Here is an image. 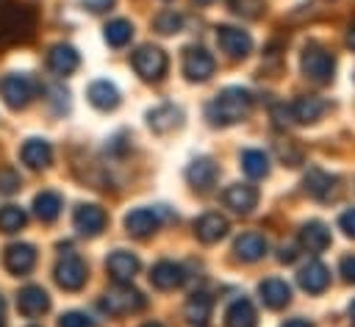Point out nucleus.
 Returning <instances> with one entry per match:
<instances>
[{
    "label": "nucleus",
    "instance_id": "6e6552de",
    "mask_svg": "<svg viewBox=\"0 0 355 327\" xmlns=\"http://www.w3.org/2000/svg\"><path fill=\"white\" fill-rule=\"evenodd\" d=\"M216 44H219V50H222L227 58L241 61V58H247L250 50H252V36H250L247 30H241V28L219 25V28H216Z\"/></svg>",
    "mask_w": 355,
    "mask_h": 327
},
{
    "label": "nucleus",
    "instance_id": "bb28decb",
    "mask_svg": "<svg viewBox=\"0 0 355 327\" xmlns=\"http://www.w3.org/2000/svg\"><path fill=\"white\" fill-rule=\"evenodd\" d=\"M300 247L308 252H322L330 247V230L322 222H308L300 230Z\"/></svg>",
    "mask_w": 355,
    "mask_h": 327
},
{
    "label": "nucleus",
    "instance_id": "7ed1b4c3",
    "mask_svg": "<svg viewBox=\"0 0 355 327\" xmlns=\"http://www.w3.org/2000/svg\"><path fill=\"white\" fill-rule=\"evenodd\" d=\"M103 310H108L111 316H125V313H136L144 308V297L141 291H136L130 283H116L114 288H108L103 294Z\"/></svg>",
    "mask_w": 355,
    "mask_h": 327
},
{
    "label": "nucleus",
    "instance_id": "2eb2a0df",
    "mask_svg": "<svg viewBox=\"0 0 355 327\" xmlns=\"http://www.w3.org/2000/svg\"><path fill=\"white\" fill-rule=\"evenodd\" d=\"M222 200H225V205H227L230 211H236V213H250V211L258 205V188L250 186V183H233V186L225 188Z\"/></svg>",
    "mask_w": 355,
    "mask_h": 327
},
{
    "label": "nucleus",
    "instance_id": "f704fd0d",
    "mask_svg": "<svg viewBox=\"0 0 355 327\" xmlns=\"http://www.w3.org/2000/svg\"><path fill=\"white\" fill-rule=\"evenodd\" d=\"M153 28H155L158 33H164V36L178 33V30L183 28V17H180L178 11H172V8L158 11V14H155V19H153Z\"/></svg>",
    "mask_w": 355,
    "mask_h": 327
},
{
    "label": "nucleus",
    "instance_id": "f03ea898",
    "mask_svg": "<svg viewBox=\"0 0 355 327\" xmlns=\"http://www.w3.org/2000/svg\"><path fill=\"white\" fill-rule=\"evenodd\" d=\"M33 94H36V80L31 75H25V72H8V75L0 78V97H3V103L8 108H14V111L25 108L33 100Z\"/></svg>",
    "mask_w": 355,
    "mask_h": 327
},
{
    "label": "nucleus",
    "instance_id": "a878e982",
    "mask_svg": "<svg viewBox=\"0 0 355 327\" xmlns=\"http://www.w3.org/2000/svg\"><path fill=\"white\" fill-rule=\"evenodd\" d=\"M86 97H89V103H92L97 111H114V108L119 105V91H116V86L108 83V80H94V83L89 86V91H86Z\"/></svg>",
    "mask_w": 355,
    "mask_h": 327
},
{
    "label": "nucleus",
    "instance_id": "c9c22d12",
    "mask_svg": "<svg viewBox=\"0 0 355 327\" xmlns=\"http://www.w3.org/2000/svg\"><path fill=\"white\" fill-rule=\"evenodd\" d=\"M227 6H230L233 14H239L244 19H258L263 14V8H266L263 0H227Z\"/></svg>",
    "mask_w": 355,
    "mask_h": 327
},
{
    "label": "nucleus",
    "instance_id": "1a4fd4ad",
    "mask_svg": "<svg viewBox=\"0 0 355 327\" xmlns=\"http://www.w3.org/2000/svg\"><path fill=\"white\" fill-rule=\"evenodd\" d=\"M214 69H216V61L205 47H186L183 50V75L189 80L202 83L214 75Z\"/></svg>",
    "mask_w": 355,
    "mask_h": 327
},
{
    "label": "nucleus",
    "instance_id": "f257e3e1",
    "mask_svg": "<svg viewBox=\"0 0 355 327\" xmlns=\"http://www.w3.org/2000/svg\"><path fill=\"white\" fill-rule=\"evenodd\" d=\"M252 111V97L247 89L241 86H230V89H222L208 105H205V116L211 125H236L241 119H247V114Z\"/></svg>",
    "mask_w": 355,
    "mask_h": 327
},
{
    "label": "nucleus",
    "instance_id": "8fccbe9b",
    "mask_svg": "<svg viewBox=\"0 0 355 327\" xmlns=\"http://www.w3.org/2000/svg\"><path fill=\"white\" fill-rule=\"evenodd\" d=\"M349 319H352V321H355V302H352V305H349Z\"/></svg>",
    "mask_w": 355,
    "mask_h": 327
},
{
    "label": "nucleus",
    "instance_id": "9b49d317",
    "mask_svg": "<svg viewBox=\"0 0 355 327\" xmlns=\"http://www.w3.org/2000/svg\"><path fill=\"white\" fill-rule=\"evenodd\" d=\"M161 224V216L155 208H133L128 216H125V230L133 236V238H147L158 230Z\"/></svg>",
    "mask_w": 355,
    "mask_h": 327
},
{
    "label": "nucleus",
    "instance_id": "09e8293b",
    "mask_svg": "<svg viewBox=\"0 0 355 327\" xmlns=\"http://www.w3.org/2000/svg\"><path fill=\"white\" fill-rule=\"evenodd\" d=\"M141 327H164V324H158V321H147V324H141Z\"/></svg>",
    "mask_w": 355,
    "mask_h": 327
},
{
    "label": "nucleus",
    "instance_id": "e433bc0d",
    "mask_svg": "<svg viewBox=\"0 0 355 327\" xmlns=\"http://www.w3.org/2000/svg\"><path fill=\"white\" fill-rule=\"evenodd\" d=\"M275 152H277V158H280L283 164H288V166H300V164H302V150H300L294 141H277V144H275Z\"/></svg>",
    "mask_w": 355,
    "mask_h": 327
},
{
    "label": "nucleus",
    "instance_id": "c03bdc74",
    "mask_svg": "<svg viewBox=\"0 0 355 327\" xmlns=\"http://www.w3.org/2000/svg\"><path fill=\"white\" fill-rule=\"evenodd\" d=\"M277 258H280V260H283V263H291V260H294V258H297V252H294V247H283V249H280V255H277Z\"/></svg>",
    "mask_w": 355,
    "mask_h": 327
},
{
    "label": "nucleus",
    "instance_id": "2f4dec72",
    "mask_svg": "<svg viewBox=\"0 0 355 327\" xmlns=\"http://www.w3.org/2000/svg\"><path fill=\"white\" fill-rule=\"evenodd\" d=\"M103 36L111 47H125L133 36V25L128 19H111L105 28H103Z\"/></svg>",
    "mask_w": 355,
    "mask_h": 327
},
{
    "label": "nucleus",
    "instance_id": "4468645a",
    "mask_svg": "<svg viewBox=\"0 0 355 327\" xmlns=\"http://www.w3.org/2000/svg\"><path fill=\"white\" fill-rule=\"evenodd\" d=\"M78 64H80V55H78V50L72 44H53L50 53H47V67L58 78L72 75L78 69Z\"/></svg>",
    "mask_w": 355,
    "mask_h": 327
},
{
    "label": "nucleus",
    "instance_id": "7c9ffc66",
    "mask_svg": "<svg viewBox=\"0 0 355 327\" xmlns=\"http://www.w3.org/2000/svg\"><path fill=\"white\" fill-rule=\"evenodd\" d=\"M302 188H305V194H311L316 200H324L333 191V177L322 169H308L305 180H302Z\"/></svg>",
    "mask_w": 355,
    "mask_h": 327
},
{
    "label": "nucleus",
    "instance_id": "423d86ee",
    "mask_svg": "<svg viewBox=\"0 0 355 327\" xmlns=\"http://www.w3.org/2000/svg\"><path fill=\"white\" fill-rule=\"evenodd\" d=\"M33 30V14L17 6H8L6 11H0V42H17V39H28Z\"/></svg>",
    "mask_w": 355,
    "mask_h": 327
},
{
    "label": "nucleus",
    "instance_id": "3c124183",
    "mask_svg": "<svg viewBox=\"0 0 355 327\" xmlns=\"http://www.w3.org/2000/svg\"><path fill=\"white\" fill-rule=\"evenodd\" d=\"M0 327H3V321H0Z\"/></svg>",
    "mask_w": 355,
    "mask_h": 327
},
{
    "label": "nucleus",
    "instance_id": "ea45409f",
    "mask_svg": "<svg viewBox=\"0 0 355 327\" xmlns=\"http://www.w3.org/2000/svg\"><path fill=\"white\" fill-rule=\"evenodd\" d=\"M338 227H341L349 238H355V208H349V211H344V213L338 216Z\"/></svg>",
    "mask_w": 355,
    "mask_h": 327
},
{
    "label": "nucleus",
    "instance_id": "aec40b11",
    "mask_svg": "<svg viewBox=\"0 0 355 327\" xmlns=\"http://www.w3.org/2000/svg\"><path fill=\"white\" fill-rule=\"evenodd\" d=\"M258 294H261V302H263L266 308H272V310H280V308H286V305L291 302V288H288V283L280 280V277H266V280H261Z\"/></svg>",
    "mask_w": 355,
    "mask_h": 327
},
{
    "label": "nucleus",
    "instance_id": "6ab92c4d",
    "mask_svg": "<svg viewBox=\"0 0 355 327\" xmlns=\"http://www.w3.org/2000/svg\"><path fill=\"white\" fill-rule=\"evenodd\" d=\"M297 283H300V288L308 291V294H322V291L327 288V283H330V272H327V266H324L322 260H308V263L300 269Z\"/></svg>",
    "mask_w": 355,
    "mask_h": 327
},
{
    "label": "nucleus",
    "instance_id": "a19ab883",
    "mask_svg": "<svg viewBox=\"0 0 355 327\" xmlns=\"http://www.w3.org/2000/svg\"><path fill=\"white\" fill-rule=\"evenodd\" d=\"M341 274H344L347 283H355V255L341 258Z\"/></svg>",
    "mask_w": 355,
    "mask_h": 327
},
{
    "label": "nucleus",
    "instance_id": "a18cd8bd",
    "mask_svg": "<svg viewBox=\"0 0 355 327\" xmlns=\"http://www.w3.org/2000/svg\"><path fill=\"white\" fill-rule=\"evenodd\" d=\"M283 327H311V321H305V319H288Z\"/></svg>",
    "mask_w": 355,
    "mask_h": 327
},
{
    "label": "nucleus",
    "instance_id": "dca6fc26",
    "mask_svg": "<svg viewBox=\"0 0 355 327\" xmlns=\"http://www.w3.org/2000/svg\"><path fill=\"white\" fill-rule=\"evenodd\" d=\"M105 269L114 277V283H130L136 277V272H139V258L133 252H128V249H114L108 255V260H105Z\"/></svg>",
    "mask_w": 355,
    "mask_h": 327
},
{
    "label": "nucleus",
    "instance_id": "ddd939ff",
    "mask_svg": "<svg viewBox=\"0 0 355 327\" xmlns=\"http://www.w3.org/2000/svg\"><path fill=\"white\" fill-rule=\"evenodd\" d=\"M17 308H19L22 316L36 319V316H42V313L50 310V297H47V291L42 285H25L17 294Z\"/></svg>",
    "mask_w": 355,
    "mask_h": 327
},
{
    "label": "nucleus",
    "instance_id": "c756f323",
    "mask_svg": "<svg viewBox=\"0 0 355 327\" xmlns=\"http://www.w3.org/2000/svg\"><path fill=\"white\" fill-rule=\"evenodd\" d=\"M225 324L227 327H255L258 324V313H255V305L250 299H236L227 313H225Z\"/></svg>",
    "mask_w": 355,
    "mask_h": 327
},
{
    "label": "nucleus",
    "instance_id": "393cba45",
    "mask_svg": "<svg viewBox=\"0 0 355 327\" xmlns=\"http://www.w3.org/2000/svg\"><path fill=\"white\" fill-rule=\"evenodd\" d=\"M233 252H236L239 260L252 263V260L263 258V252H266V238H263L261 233H255V230H247V233H241V236L233 241Z\"/></svg>",
    "mask_w": 355,
    "mask_h": 327
},
{
    "label": "nucleus",
    "instance_id": "4be33fe9",
    "mask_svg": "<svg viewBox=\"0 0 355 327\" xmlns=\"http://www.w3.org/2000/svg\"><path fill=\"white\" fill-rule=\"evenodd\" d=\"M216 164L211 158H194L189 166H186V180L197 188V191H208L214 183H216Z\"/></svg>",
    "mask_w": 355,
    "mask_h": 327
},
{
    "label": "nucleus",
    "instance_id": "f8f14e48",
    "mask_svg": "<svg viewBox=\"0 0 355 327\" xmlns=\"http://www.w3.org/2000/svg\"><path fill=\"white\" fill-rule=\"evenodd\" d=\"M3 263L17 277L28 274L36 266V249H33V244H8L6 247V255H3Z\"/></svg>",
    "mask_w": 355,
    "mask_h": 327
},
{
    "label": "nucleus",
    "instance_id": "79ce46f5",
    "mask_svg": "<svg viewBox=\"0 0 355 327\" xmlns=\"http://www.w3.org/2000/svg\"><path fill=\"white\" fill-rule=\"evenodd\" d=\"M272 116H275L277 125H288V122H291V111H288V105H275Z\"/></svg>",
    "mask_w": 355,
    "mask_h": 327
},
{
    "label": "nucleus",
    "instance_id": "37998d69",
    "mask_svg": "<svg viewBox=\"0 0 355 327\" xmlns=\"http://www.w3.org/2000/svg\"><path fill=\"white\" fill-rule=\"evenodd\" d=\"M83 6H86L92 14H100V11L111 8V6H114V0H83Z\"/></svg>",
    "mask_w": 355,
    "mask_h": 327
},
{
    "label": "nucleus",
    "instance_id": "5701e85b",
    "mask_svg": "<svg viewBox=\"0 0 355 327\" xmlns=\"http://www.w3.org/2000/svg\"><path fill=\"white\" fill-rule=\"evenodd\" d=\"M19 158L31 169H47L53 164V147L44 139H28L22 144V150H19Z\"/></svg>",
    "mask_w": 355,
    "mask_h": 327
},
{
    "label": "nucleus",
    "instance_id": "412c9836",
    "mask_svg": "<svg viewBox=\"0 0 355 327\" xmlns=\"http://www.w3.org/2000/svg\"><path fill=\"white\" fill-rule=\"evenodd\" d=\"M324 108H327L324 100H322V97H313V94H302V97H297V100L288 105L291 122H302V125H313L316 119H322Z\"/></svg>",
    "mask_w": 355,
    "mask_h": 327
},
{
    "label": "nucleus",
    "instance_id": "9d476101",
    "mask_svg": "<svg viewBox=\"0 0 355 327\" xmlns=\"http://www.w3.org/2000/svg\"><path fill=\"white\" fill-rule=\"evenodd\" d=\"M72 224H75V230L80 236H89L92 238V236H97L105 227V211L100 205H92V202L78 205L75 213H72Z\"/></svg>",
    "mask_w": 355,
    "mask_h": 327
},
{
    "label": "nucleus",
    "instance_id": "473e14b6",
    "mask_svg": "<svg viewBox=\"0 0 355 327\" xmlns=\"http://www.w3.org/2000/svg\"><path fill=\"white\" fill-rule=\"evenodd\" d=\"M241 169L250 175V177H266L269 172V158L263 150H244L241 152Z\"/></svg>",
    "mask_w": 355,
    "mask_h": 327
},
{
    "label": "nucleus",
    "instance_id": "b1692460",
    "mask_svg": "<svg viewBox=\"0 0 355 327\" xmlns=\"http://www.w3.org/2000/svg\"><path fill=\"white\" fill-rule=\"evenodd\" d=\"M227 219L222 216V213H202L197 222H194V233H197V238L202 241V244H214V241H219V238H225V233H227Z\"/></svg>",
    "mask_w": 355,
    "mask_h": 327
},
{
    "label": "nucleus",
    "instance_id": "a211bd4d",
    "mask_svg": "<svg viewBox=\"0 0 355 327\" xmlns=\"http://www.w3.org/2000/svg\"><path fill=\"white\" fill-rule=\"evenodd\" d=\"M147 125H150V130H155L161 136L172 133V130H178L183 125V111L178 105H172V103H164V105H158V108H153L147 114Z\"/></svg>",
    "mask_w": 355,
    "mask_h": 327
},
{
    "label": "nucleus",
    "instance_id": "de8ad7c7",
    "mask_svg": "<svg viewBox=\"0 0 355 327\" xmlns=\"http://www.w3.org/2000/svg\"><path fill=\"white\" fill-rule=\"evenodd\" d=\"M3 313H6V299L0 297V321H3Z\"/></svg>",
    "mask_w": 355,
    "mask_h": 327
},
{
    "label": "nucleus",
    "instance_id": "49530a36",
    "mask_svg": "<svg viewBox=\"0 0 355 327\" xmlns=\"http://www.w3.org/2000/svg\"><path fill=\"white\" fill-rule=\"evenodd\" d=\"M347 44L355 50V25H349V30H347Z\"/></svg>",
    "mask_w": 355,
    "mask_h": 327
},
{
    "label": "nucleus",
    "instance_id": "f3484780",
    "mask_svg": "<svg viewBox=\"0 0 355 327\" xmlns=\"http://www.w3.org/2000/svg\"><path fill=\"white\" fill-rule=\"evenodd\" d=\"M186 280V272L180 263L175 260H158L150 272V283L158 288V291H172V288H180Z\"/></svg>",
    "mask_w": 355,
    "mask_h": 327
},
{
    "label": "nucleus",
    "instance_id": "0eeeda50",
    "mask_svg": "<svg viewBox=\"0 0 355 327\" xmlns=\"http://www.w3.org/2000/svg\"><path fill=\"white\" fill-rule=\"evenodd\" d=\"M133 69L139 78L144 80H161L164 72H166V53L161 47H153V44H144L133 53Z\"/></svg>",
    "mask_w": 355,
    "mask_h": 327
},
{
    "label": "nucleus",
    "instance_id": "72a5a7b5",
    "mask_svg": "<svg viewBox=\"0 0 355 327\" xmlns=\"http://www.w3.org/2000/svg\"><path fill=\"white\" fill-rule=\"evenodd\" d=\"M25 222H28V216L19 205H3L0 208V233H8V236L19 233L25 227Z\"/></svg>",
    "mask_w": 355,
    "mask_h": 327
},
{
    "label": "nucleus",
    "instance_id": "58836bf2",
    "mask_svg": "<svg viewBox=\"0 0 355 327\" xmlns=\"http://www.w3.org/2000/svg\"><path fill=\"white\" fill-rule=\"evenodd\" d=\"M58 327H92V319L80 310H69V313H61Z\"/></svg>",
    "mask_w": 355,
    "mask_h": 327
},
{
    "label": "nucleus",
    "instance_id": "c85d7f7f",
    "mask_svg": "<svg viewBox=\"0 0 355 327\" xmlns=\"http://www.w3.org/2000/svg\"><path fill=\"white\" fill-rule=\"evenodd\" d=\"M183 313H186V321H189L191 327H205V324H208V316H211V297L202 294V291L191 294V297L186 299Z\"/></svg>",
    "mask_w": 355,
    "mask_h": 327
},
{
    "label": "nucleus",
    "instance_id": "39448f33",
    "mask_svg": "<svg viewBox=\"0 0 355 327\" xmlns=\"http://www.w3.org/2000/svg\"><path fill=\"white\" fill-rule=\"evenodd\" d=\"M53 277H55V283H58L64 291H78V288H83V283H86V277H89V269H86V263H83L75 252H64V255L55 260Z\"/></svg>",
    "mask_w": 355,
    "mask_h": 327
},
{
    "label": "nucleus",
    "instance_id": "4c0bfd02",
    "mask_svg": "<svg viewBox=\"0 0 355 327\" xmlns=\"http://www.w3.org/2000/svg\"><path fill=\"white\" fill-rule=\"evenodd\" d=\"M22 186V177L14 166H0V194H14L19 191Z\"/></svg>",
    "mask_w": 355,
    "mask_h": 327
},
{
    "label": "nucleus",
    "instance_id": "20e7f679",
    "mask_svg": "<svg viewBox=\"0 0 355 327\" xmlns=\"http://www.w3.org/2000/svg\"><path fill=\"white\" fill-rule=\"evenodd\" d=\"M300 67H302V75L311 78L313 83H330V80H333V72H336L333 55H330L324 47H319V44H308V47L302 50Z\"/></svg>",
    "mask_w": 355,
    "mask_h": 327
},
{
    "label": "nucleus",
    "instance_id": "cd10ccee",
    "mask_svg": "<svg viewBox=\"0 0 355 327\" xmlns=\"http://www.w3.org/2000/svg\"><path fill=\"white\" fill-rule=\"evenodd\" d=\"M61 208H64V200H61L58 191H39V194L33 197V213H36L42 222H47V224L58 219Z\"/></svg>",
    "mask_w": 355,
    "mask_h": 327
}]
</instances>
